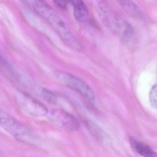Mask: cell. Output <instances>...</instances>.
<instances>
[{
  "label": "cell",
  "mask_w": 157,
  "mask_h": 157,
  "mask_svg": "<svg viewBox=\"0 0 157 157\" xmlns=\"http://www.w3.org/2000/svg\"><path fill=\"white\" fill-rule=\"evenodd\" d=\"M48 120L54 126L67 131H76L79 127L78 120L63 110L57 109L52 111Z\"/></svg>",
  "instance_id": "277c9868"
},
{
  "label": "cell",
  "mask_w": 157,
  "mask_h": 157,
  "mask_svg": "<svg viewBox=\"0 0 157 157\" xmlns=\"http://www.w3.org/2000/svg\"><path fill=\"white\" fill-rule=\"evenodd\" d=\"M46 19L55 29L63 41L74 49L79 50L81 46L73 36L69 27L61 17L43 0H21Z\"/></svg>",
  "instance_id": "6da1fadb"
},
{
  "label": "cell",
  "mask_w": 157,
  "mask_h": 157,
  "mask_svg": "<svg viewBox=\"0 0 157 157\" xmlns=\"http://www.w3.org/2000/svg\"><path fill=\"white\" fill-rule=\"evenodd\" d=\"M0 127L21 142L28 144L36 142V137L32 131L1 109Z\"/></svg>",
  "instance_id": "3957f363"
},
{
  "label": "cell",
  "mask_w": 157,
  "mask_h": 157,
  "mask_svg": "<svg viewBox=\"0 0 157 157\" xmlns=\"http://www.w3.org/2000/svg\"><path fill=\"white\" fill-rule=\"evenodd\" d=\"M131 143L134 150L139 155L144 157H157V154L150 147L135 139H131Z\"/></svg>",
  "instance_id": "ba28073f"
},
{
  "label": "cell",
  "mask_w": 157,
  "mask_h": 157,
  "mask_svg": "<svg viewBox=\"0 0 157 157\" xmlns=\"http://www.w3.org/2000/svg\"><path fill=\"white\" fill-rule=\"evenodd\" d=\"M61 82L70 88L78 92L85 98L93 101L95 100V95L92 89L83 80L67 73H62L58 75Z\"/></svg>",
  "instance_id": "5b68a950"
},
{
  "label": "cell",
  "mask_w": 157,
  "mask_h": 157,
  "mask_svg": "<svg viewBox=\"0 0 157 157\" xmlns=\"http://www.w3.org/2000/svg\"><path fill=\"white\" fill-rule=\"evenodd\" d=\"M124 11L129 16L134 18L140 17L141 12L132 0H116Z\"/></svg>",
  "instance_id": "9c48e42d"
},
{
  "label": "cell",
  "mask_w": 157,
  "mask_h": 157,
  "mask_svg": "<svg viewBox=\"0 0 157 157\" xmlns=\"http://www.w3.org/2000/svg\"><path fill=\"white\" fill-rule=\"evenodd\" d=\"M99 15L106 27L124 42L129 41L134 34V29L129 22L104 6L99 8Z\"/></svg>",
  "instance_id": "7a4b0ae2"
},
{
  "label": "cell",
  "mask_w": 157,
  "mask_h": 157,
  "mask_svg": "<svg viewBox=\"0 0 157 157\" xmlns=\"http://www.w3.org/2000/svg\"><path fill=\"white\" fill-rule=\"evenodd\" d=\"M149 100L151 106L157 109V84L153 86L150 90Z\"/></svg>",
  "instance_id": "7c38bea8"
},
{
  "label": "cell",
  "mask_w": 157,
  "mask_h": 157,
  "mask_svg": "<svg viewBox=\"0 0 157 157\" xmlns=\"http://www.w3.org/2000/svg\"><path fill=\"white\" fill-rule=\"evenodd\" d=\"M41 96L45 101L49 103L54 104L57 102V97L51 91L43 88L41 91Z\"/></svg>",
  "instance_id": "8fae6325"
},
{
  "label": "cell",
  "mask_w": 157,
  "mask_h": 157,
  "mask_svg": "<svg viewBox=\"0 0 157 157\" xmlns=\"http://www.w3.org/2000/svg\"><path fill=\"white\" fill-rule=\"evenodd\" d=\"M22 108L34 117H43L48 114V108L41 102L24 93L18 94L17 98Z\"/></svg>",
  "instance_id": "8992f818"
},
{
  "label": "cell",
  "mask_w": 157,
  "mask_h": 157,
  "mask_svg": "<svg viewBox=\"0 0 157 157\" xmlns=\"http://www.w3.org/2000/svg\"><path fill=\"white\" fill-rule=\"evenodd\" d=\"M0 70L6 76L11 78L16 79V74L13 68L4 58L0 53Z\"/></svg>",
  "instance_id": "30bf717a"
},
{
  "label": "cell",
  "mask_w": 157,
  "mask_h": 157,
  "mask_svg": "<svg viewBox=\"0 0 157 157\" xmlns=\"http://www.w3.org/2000/svg\"><path fill=\"white\" fill-rule=\"evenodd\" d=\"M53 2L62 9H64L67 7L70 0H52Z\"/></svg>",
  "instance_id": "4fadbf2b"
},
{
  "label": "cell",
  "mask_w": 157,
  "mask_h": 157,
  "mask_svg": "<svg viewBox=\"0 0 157 157\" xmlns=\"http://www.w3.org/2000/svg\"><path fill=\"white\" fill-rule=\"evenodd\" d=\"M73 7L75 18L79 22H85L88 18L87 8L83 0H70Z\"/></svg>",
  "instance_id": "52a82bcc"
}]
</instances>
